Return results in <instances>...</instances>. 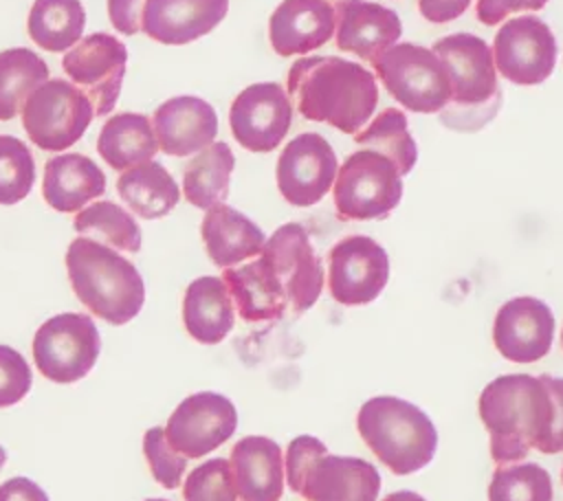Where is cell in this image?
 Returning <instances> with one entry per match:
<instances>
[{
	"label": "cell",
	"instance_id": "6da1fadb",
	"mask_svg": "<svg viewBox=\"0 0 563 501\" xmlns=\"http://www.w3.org/2000/svg\"><path fill=\"white\" fill-rule=\"evenodd\" d=\"M477 409L499 466L526 459L532 448L543 455L563 450V378L497 376L479 393Z\"/></svg>",
	"mask_w": 563,
	"mask_h": 501
},
{
	"label": "cell",
	"instance_id": "7a4b0ae2",
	"mask_svg": "<svg viewBox=\"0 0 563 501\" xmlns=\"http://www.w3.org/2000/svg\"><path fill=\"white\" fill-rule=\"evenodd\" d=\"M290 101L308 121L356 134L378 105L374 75L356 62L334 55L299 57L286 77Z\"/></svg>",
	"mask_w": 563,
	"mask_h": 501
},
{
	"label": "cell",
	"instance_id": "3957f363",
	"mask_svg": "<svg viewBox=\"0 0 563 501\" xmlns=\"http://www.w3.org/2000/svg\"><path fill=\"white\" fill-rule=\"evenodd\" d=\"M66 270L77 299L112 325L132 321L145 303V283L136 266L97 240H73Z\"/></svg>",
	"mask_w": 563,
	"mask_h": 501
},
{
	"label": "cell",
	"instance_id": "277c9868",
	"mask_svg": "<svg viewBox=\"0 0 563 501\" xmlns=\"http://www.w3.org/2000/svg\"><path fill=\"white\" fill-rule=\"evenodd\" d=\"M356 431L367 448L396 475L424 468L438 448V431L431 417L396 396H376L363 402Z\"/></svg>",
	"mask_w": 563,
	"mask_h": 501
},
{
	"label": "cell",
	"instance_id": "5b68a950",
	"mask_svg": "<svg viewBox=\"0 0 563 501\" xmlns=\"http://www.w3.org/2000/svg\"><path fill=\"white\" fill-rule=\"evenodd\" d=\"M284 475L306 501H378L380 475L361 457L330 455L312 435L295 437L286 448Z\"/></svg>",
	"mask_w": 563,
	"mask_h": 501
},
{
	"label": "cell",
	"instance_id": "8992f818",
	"mask_svg": "<svg viewBox=\"0 0 563 501\" xmlns=\"http://www.w3.org/2000/svg\"><path fill=\"white\" fill-rule=\"evenodd\" d=\"M380 84L411 112H440L451 101V81L442 59L427 46L400 42L385 48L374 62Z\"/></svg>",
	"mask_w": 563,
	"mask_h": 501
},
{
	"label": "cell",
	"instance_id": "52a82bcc",
	"mask_svg": "<svg viewBox=\"0 0 563 501\" xmlns=\"http://www.w3.org/2000/svg\"><path fill=\"white\" fill-rule=\"evenodd\" d=\"M332 198L341 220H383L402 198V176L391 158L361 147L339 167Z\"/></svg>",
	"mask_w": 563,
	"mask_h": 501
},
{
	"label": "cell",
	"instance_id": "ba28073f",
	"mask_svg": "<svg viewBox=\"0 0 563 501\" xmlns=\"http://www.w3.org/2000/svg\"><path fill=\"white\" fill-rule=\"evenodd\" d=\"M92 116L90 99L66 79H46L22 108V125L44 152L68 149L84 136Z\"/></svg>",
	"mask_w": 563,
	"mask_h": 501
},
{
	"label": "cell",
	"instance_id": "9c48e42d",
	"mask_svg": "<svg viewBox=\"0 0 563 501\" xmlns=\"http://www.w3.org/2000/svg\"><path fill=\"white\" fill-rule=\"evenodd\" d=\"M101 338L95 321L81 312H62L44 321L33 336L37 371L59 385L77 382L95 367Z\"/></svg>",
	"mask_w": 563,
	"mask_h": 501
},
{
	"label": "cell",
	"instance_id": "30bf717a",
	"mask_svg": "<svg viewBox=\"0 0 563 501\" xmlns=\"http://www.w3.org/2000/svg\"><path fill=\"white\" fill-rule=\"evenodd\" d=\"M387 279V250L367 235H347L328 253V290L336 303H372L385 290Z\"/></svg>",
	"mask_w": 563,
	"mask_h": 501
},
{
	"label": "cell",
	"instance_id": "8fae6325",
	"mask_svg": "<svg viewBox=\"0 0 563 501\" xmlns=\"http://www.w3.org/2000/svg\"><path fill=\"white\" fill-rule=\"evenodd\" d=\"M495 68L517 86L545 81L556 66V40L537 15H519L501 24L493 42Z\"/></svg>",
	"mask_w": 563,
	"mask_h": 501
},
{
	"label": "cell",
	"instance_id": "7c38bea8",
	"mask_svg": "<svg viewBox=\"0 0 563 501\" xmlns=\"http://www.w3.org/2000/svg\"><path fill=\"white\" fill-rule=\"evenodd\" d=\"M125 62L128 48L121 40L108 33H92L66 51L62 68L90 99L95 116H106L112 112L119 99Z\"/></svg>",
	"mask_w": 563,
	"mask_h": 501
},
{
	"label": "cell",
	"instance_id": "4fadbf2b",
	"mask_svg": "<svg viewBox=\"0 0 563 501\" xmlns=\"http://www.w3.org/2000/svg\"><path fill=\"white\" fill-rule=\"evenodd\" d=\"M339 160L332 145L317 132H301L277 158V189L292 207L317 204L334 185Z\"/></svg>",
	"mask_w": 563,
	"mask_h": 501
},
{
	"label": "cell",
	"instance_id": "5bb4252c",
	"mask_svg": "<svg viewBox=\"0 0 563 501\" xmlns=\"http://www.w3.org/2000/svg\"><path fill=\"white\" fill-rule=\"evenodd\" d=\"M238 428L233 402L216 391L187 396L169 415L165 437L187 459H198L222 446Z\"/></svg>",
	"mask_w": 563,
	"mask_h": 501
},
{
	"label": "cell",
	"instance_id": "9a60e30c",
	"mask_svg": "<svg viewBox=\"0 0 563 501\" xmlns=\"http://www.w3.org/2000/svg\"><path fill=\"white\" fill-rule=\"evenodd\" d=\"M292 101L275 81L246 86L231 103L229 125L233 138L249 152L268 154L288 134Z\"/></svg>",
	"mask_w": 563,
	"mask_h": 501
},
{
	"label": "cell",
	"instance_id": "2e32d148",
	"mask_svg": "<svg viewBox=\"0 0 563 501\" xmlns=\"http://www.w3.org/2000/svg\"><path fill=\"white\" fill-rule=\"evenodd\" d=\"M262 255L282 281L288 308L299 314L317 303L323 290V264L301 224H282L264 242Z\"/></svg>",
	"mask_w": 563,
	"mask_h": 501
},
{
	"label": "cell",
	"instance_id": "e0dca14e",
	"mask_svg": "<svg viewBox=\"0 0 563 501\" xmlns=\"http://www.w3.org/2000/svg\"><path fill=\"white\" fill-rule=\"evenodd\" d=\"M433 53L449 73L451 99L457 105H482L499 97L493 51L482 37L451 33L433 44Z\"/></svg>",
	"mask_w": 563,
	"mask_h": 501
},
{
	"label": "cell",
	"instance_id": "ac0fdd59",
	"mask_svg": "<svg viewBox=\"0 0 563 501\" xmlns=\"http://www.w3.org/2000/svg\"><path fill=\"white\" fill-rule=\"evenodd\" d=\"M554 325V314L545 301L537 297H515L495 314V349L512 363L541 360L552 347Z\"/></svg>",
	"mask_w": 563,
	"mask_h": 501
},
{
	"label": "cell",
	"instance_id": "d6986e66",
	"mask_svg": "<svg viewBox=\"0 0 563 501\" xmlns=\"http://www.w3.org/2000/svg\"><path fill=\"white\" fill-rule=\"evenodd\" d=\"M336 18V46L354 53L365 62H374L385 48L396 44L402 33V22L396 11L369 0H336L332 2Z\"/></svg>",
	"mask_w": 563,
	"mask_h": 501
},
{
	"label": "cell",
	"instance_id": "ffe728a7",
	"mask_svg": "<svg viewBox=\"0 0 563 501\" xmlns=\"http://www.w3.org/2000/svg\"><path fill=\"white\" fill-rule=\"evenodd\" d=\"M158 149L169 156H191L218 136V114L200 97H172L152 116Z\"/></svg>",
	"mask_w": 563,
	"mask_h": 501
},
{
	"label": "cell",
	"instance_id": "44dd1931",
	"mask_svg": "<svg viewBox=\"0 0 563 501\" xmlns=\"http://www.w3.org/2000/svg\"><path fill=\"white\" fill-rule=\"evenodd\" d=\"M336 18L328 0H282L268 20V40L277 55H303L334 35Z\"/></svg>",
	"mask_w": 563,
	"mask_h": 501
},
{
	"label": "cell",
	"instance_id": "7402d4cb",
	"mask_svg": "<svg viewBox=\"0 0 563 501\" xmlns=\"http://www.w3.org/2000/svg\"><path fill=\"white\" fill-rule=\"evenodd\" d=\"M227 11L229 0H145L141 29L154 42L183 46L211 33Z\"/></svg>",
	"mask_w": 563,
	"mask_h": 501
},
{
	"label": "cell",
	"instance_id": "603a6c76",
	"mask_svg": "<svg viewBox=\"0 0 563 501\" xmlns=\"http://www.w3.org/2000/svg\"><path fill=\"white\" fill-rule=\"evenodd\" d=\"M240 501H279L284 494L282 446L264 435H246L229 457Z\"/></svg>",
	"mask_w": 563,
	"mask_h": 501
},
{
	"label": "cell",
	"instance_id": "cb8c5ba5",
	"mask_svg": "<svg viewBox=\"0 0 563 501\" xmlns=\"http://www.w3.org/2000/svg\"><path fill=\"white\" fill-rule=\"evenodd\" d=\"M222 281L229 288L233 308L249 323L277 321L288 308L284 286L262 253L249 264L224 268Z\"/></svg>",
	"mask_w": 563,
	"mask_h": 501
},
{
	"label": "cell",
	"instance_id": "d4e9b609",
	"mask_svg": "<svg viewBox=\"0 0 563 501\" xmlns=\"http://www.w3.org/2000/svg\"><path fill=\"white\" fill-rule=\"evenodd\" d=\"M106 191V174L77 152L53 156L44 165L42 196L59 213H75Z\"/></svg>",
	"mask_w": 563,
	"mask_h": 501
},
{
	"label": "cell",
	"instance_id": "484cf974",
	"mask_svg": "<svg viewBox=\"0 0 563 501\" xmlns=\"http://www.w3.org/2000/svg\"><path fill=\"white\" fill-rule=\"evenodd\" d=\"M200 235L209 259L218 268H231L260 255L266 242L264 231L251 218L224 202L207 209L200 224Z\"/></svg>",
	"mask_w": 563,
	"mask_h": 501
},
{
	"label": "cell",
	"instance_id": "4316f807",
	"mask_svg": "<svg viewBox=\"0 0 563 501\" xmlns=\"http://www.w3.org/2000/svg\"><path fill=\"white\" fill-rule=\"evenodd\" d=\"M183 323L187 334L205 345L227 338L235 325V308L222 277L194 279L183 297Z\"/></svg>",
	"mask_w": 563,
	"mask_h": 501
},
{
	"label": "cell",
	"instance_id": "83f0119b",
	"mask_svg": "<svg viewBox=\"0 0 563 501\" xmlns=\"http://www.w3.org/2000/svg\"><path fill=\"white\" fill-rule=\"evenodd\" d=\"M97 152L117 171H128L152 160V156L158 152L152 121L136 112L110 116L99 132Z\"/></svg>",
	"mask_w": 563,
	"mask_h": 501
},
{
	"label": "cell",
	"instance_id": "f1b7e54d",
	"mask_svg": "<svg viewBox=\"0 0 563 501\" xmlns=\"http://www.w3.org/2000/svg\"><path fill=\"white\" fill-rule=\"evenodd\" d=\"M117 191L123 202L143 220H156L167 215L180 200V189L172 174L156 160L141 163L128 171H121Z\"/></svg>",
	"mask_w": 563,
	"mask_h": 501
},
{
	"label": "cell",
	"instance_id": "f546056e",
	"mask_svg": "<svg viewBox=\"0 0 563 501\" xmlns=\"http://www.w3.org/2000/svg\"><path fill=\"white\" fill-rule=\"evenodd\" d=\"M235 167L231 147L222 141H213L200 149L183 171V193L187 202L198 209H211L229 196V182Z\"/></svg>",
	"mask_w": 563,
	"mask_h": 501
},
{
	"label": "cell",
	"instance_id": "4dcf8cb0",
	"mask_svg": "<svg viewBox=\"0 0 563 501\" xmlns=\"http://www.w3.org/2000/svg\"><path fill=\"white\" fill-rule=\"evenodd\" d=\"M86 11L79 0H35L26 31L29 37L48 53L70 51L84 35Z\"/></svg>",
	"mask_w": 563,
	"mask_h": 501
},
{
	"label": "cell",
	"instance_id": "1f68e13d",
	"mask_svg": "<svg viewBox=\"0 0 563 501\" xmlns=\"http://www.w3.org/2000/svg\"><path fill=\"white\" fill-rule=\"evenodd\" d=\"M48 79L46 62L29 48H7L0 53V121H11L22 112L29 94Z\"/></svg>",
	"mask_w": 563,
	"mask_h": 501
},
{
	"label": "cell",
	"instance_id": "d6a6232c",
	"mask_svg": "<svg viewBox=\"0 0 563 501\" xmlns=\"http://www.w3.org/2000/svg\"><path fill=\"white\" fill-rule=\"evenodd\" d=\"M73 226L79 235L97 240L106 246H114L128 253L141 250V229L136 220L117 202L101 200L88 204L84 211L75 215Z\"/></svg>",
	"mask_w": 563,
	"mask_h": 501
},
{
	"label": "cell",
	"instance_id": "836d02e7",
	"mask_svg": "<svg viewBox=\"0 0 563 501\" xmlns=\"http://www.w3.org/2000/svg\"><path fill=\"white\" fill-rule=\"evenodd\" d=\"M354 143L363 149H374L391 158L400 176L409 174L418 160V147L407 127V116L398 108H385L378 112L365 130L354 134Z\"/></svg>",
	"mask_w": 563,
	"mask_h": 501
},
{
	"label": "cell",
	"instance_id": "e575fe53",
	"mask_svg": "<svg viewBox=\"0 0 563 501\" xmlns=\"http://www.w3.org/2000/svg\"><path fill=\"white\" fill-rule=\"evenodd\" d=\"M550 472L532 461L501 464L493 472L488 501H552Z\"/></svg>",
	"mask_w": 563,
	"mask_h": 501
},
{
	"label": "cell",
	"instance_id": "d590c367",
	"mask_svg": "<svg viewBox=\"0 0 563 501\" xmlns=\"http://www.w3.org/2000/svg\"><path fill=\"white\" fill-rule=\"evenodd\" d=\"M35 182V160L29 147L11 136L0 134V204H18Z\"/></svg>",
	"mask_w": 563,
	"mask_h": 501
},
{
	"label": "cell",
	"instance_id": "8d00e7d4",
	"mask_svg": "<svg viewBox=\"0 0 563 501\" xmlns=\"http://www.w3.org/2000/svg\"><path fill=\"white\" fill-rule=\"evenodd\" d=\"M185 501H238L229 459L213 457L196 466L183 486Z\"/></svg>",
	"mask_w": 563,
	"mask_h": 501
},
{
	"label": "cell",
	"instance_id": "74e56055",
	"mask_svg": "<svg viewBox=\"0 0 563 501\" xmlns=\"http://www.w3.org/2000/svg\"><path fill=\"white\" fill-rule=\"evenodd\" d=\"M143 455L152 470V477L167 490L180 486L187 470V457L172 448L163 426H152L143 435Z\"/></svg>",
	"mask_w": 563,
	"mask_h": 501
},
{
	"label": "cell",
	"instance_id": "f35d334b",
	"mask_svg": "<svg viewBox=\"0 0 563 501\" xmlns=\"http://www.w3.org/2000/svg\"><path fill=\"white\" fill-rule=\"evenodd\" d=\"M31 367L24 356L9 347L0 345V409L18 404L31 389Z\"/></svg>",
	"mask_w": 563,
	"mask_h": 501
},
{
	"label": "cell",
	"instance_id": "ab89813d",
	"mask_svg": "<svg viewBox=\"0 0 563 501\" xmlns=\"http://www.w3.org/2000/svg\"><path fill=\"white\" fill-rule=\"evenodd\" d=\"M545 4H548V0H477L475 15L482 24L495 26L510 13L539 11Z\"/></svg>",
	"mask_w": 563,
	"mask_h": 501
},
{
	"label": "cell",
	"instance_id": "60d3db41",
	"mask_svg": "<svg viewBox=\"0 0 563 501\" xmlns=\"http://www.w3.org/2000/svg\"><path fill=\"white\" fill-rule=\"evenodd\" d=\"M145 0H108V15L112 26L123 35H134L143 26Z\"/></svg>",
	"mask_w": 563,
	"mask_h": 501
},
{
	"label": "cell",
	"instance_id": "b9f144b4",
	"mask_svg": "<svg viewBox=\"0 0 563 501\" xmlns=\"http://www.w3.org/2000/svg\"><path fill=\"white\" fill-rule=\"evenodd\" d=\"M471 0H418L420 15L429 22L444 24L460 18L468 9Z\"/></svg>",
	"mask_w": 563,
	"mask_h": 501
},
{
	"label": "cell",
	"instance_id": "7bdbcfd3",
	"mask_svg": "<svg viewBox=\"0 0 563 501\" xmlns=\"http://www.w3.org/2000/svg\"><path fill=\"white\" fill-rule=\"evenodd\" d=\"M0 501H48L46 492L26 477H11L0 483Z\"/></svg>",
	"mask_w": 563,
	"mask_h": 501
},
{
	"label": "cell",
	"instance_id": "ee69618b",
	"mask_svg": "<svg viewBox=\"0 0 563 501\" xmlns=\"http://www.w3.org/2000/svg\"><path fill=\"white\" fill-rule=\"evenodd\" d=\"M383 501H427V499L420 497L418 492H411V490H398V492L387 494Z\"/></svg>",
	"mask_w": 563,
	"mask_h": 501
},
{
	"label": "cell",
	"instance_id": "f6af8a7d",
	"mask_svg": "<svg viewBox=\"0 0 563 501\" xmlns=\"http://www.w3.org/2000/svg\"><path fill=\"white\" fill-rule=\"evenodd\" d=\"M4 461H7V450H4V446H0V468L4 466Z\"/></svg>",
	"mask_w": 563,
	"mask_h": 501
},
{
	"label": "cell",
	"instance_id": "bcb514c9",
	"mask_svg": "<svg viewBox=\"0 0 563 501\" xmlns=\"http://www.w3.org/2000/svg\"><path fill=\"white\" fill-rule=\"evenodd\" d=\"M145 501H167V499H145Z\"/></svg>",
	"mask_w": 563,
	"mask_h": 501
},
{
	"label": "cell",
	"instance_id": "7dc6e473",
	"mask_svg": "<svg viewBox=\"0 0 563 501\" xmlns=\"http://www.w3.org/2000/svg\"><path fill=\"white\" fill-rule=\"evenodd\" d=\"M561 345H563V332H561Z\"/></svg>",
	"mask_w": 563,
	"mask_h": 501
},
{
	"label": "cell",
	"instance_id": "c3c4849f",
	"mask_svg": "<svg viewBox=\"0 0 563 501\" xmlns=\"http://www.w3.org/2000/svg\"><path fill=\"white\" fill-rule=\"evenodd\" d=\"M561 477H563V472H561Z\"/></svg>",
	"mask_w": 563,
	"mask_h": 501
}]
</instances>
